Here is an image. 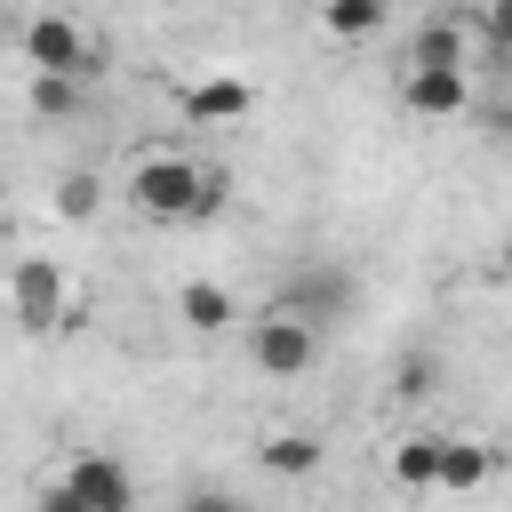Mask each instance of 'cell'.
<instances>
[{"label":"cell","instance_id":"1","mask_svg":"<svg viewBox=\"0 0 512 512\" xmlns=\"http://www.w3.org/2000/svg\"><path fill=\"white\" fill-rule=\"evenodd\" d=\"M128 208L152 216V224H208L224 208V176L176 144H144L128 160Z\"/></svg>","mask_w":512,"mask_h":512},{"label":"cell","instance_id":"2","mask_svg":"<svg viewBox=\"0 0 512 512\" xmlns=\"http://www.w3.org/2000/svg\"><path fill=\"white\" fill-rule=\"evenodd\" d=\"M320 336H328V328L280 296V304H264V312L248 320V360H256L264 376H304V368H320Z\"/></svg>","mask_w":512,"mask_h":512},{"label":"cell","instance_id":"3","mask_svg":"<svg viewBox=\"0 0 512 512\" xmlns=\"http://www.w3.org/2000/svg\"><path fill=\"white\" fill-rule=\"evenodd\" d=\"M8 312L24 336H48V328H72V280L56 256H16L8 272Z\"/></svg>","mask_w":512,"mask_h":512},{"label":"cell","instance_id":"4","mask_svg":"<svg viewBox=\"0 0 512 512\" xmlns=\"http://www.w3.org/2000/svg\"><path fill=\"white\" fill-rule=\"evenodd\" d=\"M64 512H128L136 504V480H128V464L120 456H104V448H80L64 472H56V488H48Z\"/></svg>","mask_w":512,"mask_h":512},{"label":"cell","instance_id":"5","mask_svg":"<svg viewBox=\"0 0 512 512\" xmlns=\"http://www.w3.org/2000/svg\"><path fill=\"white\" fill-rule=\"evenodd\" d=\"M16 48H24L32 72H72V80L96 72V40H88L72 16H32V24L16 32Z\"/></svg>","mask_w":512,"mask_h":512},{"label":"cell","instance_id":"6","mask_svg":"<svg viewBox=\"0 0 512 512\" xmlns=\"http://www.w3.org/2000/svg\"><path fill=\"white\" fill-rule=\"evenodd\" d=\"M400 104H408L416 120H456V112L472 104V72H464V64H408V72H400Z\"/></svg>","mask_w":512,"mask_h":512},{"label":"cell","instance_id":"7","mask_svg":"<svg viewBox=\"0 0 512 512\" xmlns=\"http://www.w3.org/2000/svg\"><path fill=\"white\" fill-rule=\"evenodd\" d=\"M176 112H184L192 128H224V120H248V112H256V88H248L240 72H208V80H184V88H176Z\"/></svg>","mask_w":512,"mask_h":512},{"label":"cell","instance_id":"8","mask_svg":"<svg viewBox=\"0 0 512 512\" xmlns=\"http://www.w3.org/2000/svg\"><path fill=\"white\" fill-rule=\"evenodd\" d=\"M176 320H184L192 336H224V328L240 320V304H232L224 280H184V288H176Z\"/></svg>","mask_w":512,"mask_h":512},{"label":"cell","instance_id":"9","mask_svg":"<svg viewBox=\"0 0 512 512\" xmlns=\"http://www.w3.org/2000/svg\"><path fill=\"white\" fill-rule=\"evenodd\" d=\"M408 64H464L472 72V24L464 16H424L408 40Z\"/></svg>","mask_w":512,"mask_h":512},{"label":"cell","instance_id":"10","mask_svg":"<svg viewBox=\"0 0 512 512\" xmlns=\"http://www.w3.org/2000/svg\"><path fill=\"white\" fill-rule=\"evenodd\" d=\"M488 472H496V448H488V440H456V432H448V440H440V480H432V488L472 496Z\"/></svg>","mask_w":512,"mask_h":512},{"label":"cell","instance_id":"11","mask_svg":"<svg viewBox=\"0 0 512 512\" xmlns=\"http://www.w3.org/2000/svg\"><path fill=\"white\" fill-rule=\"evenodd\" d=\"M320 432H264V448H256V464L264 472H280V480H312L320 472Z\"/></svg>","mask_w":512,"mask_h":512},{"label":"cell","instance_id":"12","mask_svg":"<svg viewBox=\"0 0 512 512\" xmlns=\"http://www.w3.org/2000/svg\"><path fill=\"white\" fill-rule=\"evenodd\" d=\"M440 440H448V432H408V440H392V488L424 496V488L440 480Z\"/></svg>","mask_w":512,"mask_h":512},{"label":"cell","instance_id":"13","mask_svg":"<svg viewBox=\"0 0 512 512\" xmlns=\"http://www.w3.org/2000/svg\"><path fill=\"white\" fill-rule=\"evenodd\" d=\"M288 304H296V312H312V320L328 328V320H344V304H352V280H344V272H320V264H312V272H296Z\"/></svg>","mask_w":512,"mask_h":512},{"label":"cell","instance_id":"14","mask_svg":"<svg viewBox=\"0 0 512 512\" xmlns=\"http://www.w3.org/2000/svg\"><path fill=\"white\" fill-rule=\"evenodd\" d=\"M392 16V0H320V32L328 40H376Z\"/></svg>","mask_w":512,"mask_h":512},{"label":"cell","instance_id":"15","mask_svg":"<svg viewBox=\"0 0 512 512\" xmlns=\"http://www.w3.org/2000/svg\"><path fill=\"white\" fill-rule=\"evenodd\" d=\"M96 208H104V176H96V168H64V176H56V216H64V224H88Z\"/></svg>","mask_w":512,"mask_h":512},{"label":"cell","instance_id":"16","mask_svg":"<svg viewBox=\"0 0 512 512\" xmlns=\"http://www.w3.org/2000/svg\"><path fill=\"white\" fill-rule=\"evenodd\" d=\"M24 104H32L40 120H64V112H80V80H72V72H32Z\"/></svg>","mask_w":512,"mask_h":512},{"label":"cell","instance_id":"17","mask_svg":"<svg viewBox=\"0 0 512 512\" xmlns=\"http://www.w3.org/2000/svg\"><path fill=\"white\" fill-rule=\"evenodd\" d=\"M480 40H488V64L512 56V0H480Z\"/></svg>","mask_w":512,"mask_h":512},{"label":"cell","instance_id":"18","mask_svg":"<svg viewBox=\"0 0 512 512\" xmlns=\"http://www.w3.org/2000/svg\"><path fill=\"white\" fill-rule=\"evenodd\" d=\"M432 384H440V360H432V352H408V360H400V376H392V392H400V400H424Z\"/></svg>","mask_w":512,"mask_h":512},{"label":"cell","instance_id":"19","mask_svg":"<svg viewBox=\"0 0 512 512\" xmlns=\"http://www.w3.org/2000/svg\"><path fill=\"white\" fill-rule=\"evenodd\" d=\"M496 136H504V144H512V104H504V112H496Z\"/></svg>","mask_w":512,"mask_h":512},{"label":"cell","instance_id":"20","mask_svg":"<svg viewBox=\"0 0 512 512\" xmlns=\"http://www.w3.org/2000/svg\"><path fill=\"white\" fill-rule=\"evenodd\" d=\"M496 264H504V280H512V240H504V248H496Z\"/></svg>","mask_w":512,"mask_h":512},{"label":"cell","instance_id":"21","mask_svg":"<svg viewBox=\"0 0 512 512\" xmlns=\"http://www.w3.org/2000/svg\"><path fill=\"white\" fill-rule=\"evenodd\" d=\"M0 192H8V184H0Z\"/></svg>","mask_w":512,"mask_h":512}]
</instances>
